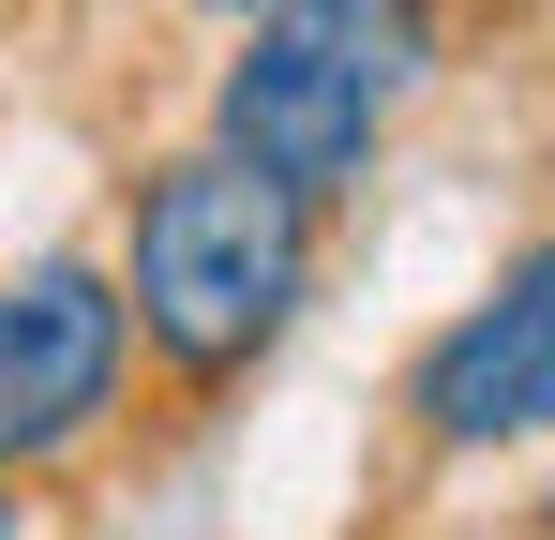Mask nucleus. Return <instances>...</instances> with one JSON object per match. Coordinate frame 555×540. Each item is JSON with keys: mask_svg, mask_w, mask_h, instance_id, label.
<instances>
[{"mask_svg": "<svg viewBox=\"0 0 555 540\" xmlns=\"http://www.w3.org/2000/svg\"><path fill=\"white\" fill-rule=\"evenodd\" d=\"M135 375V285L91 256H30L0 270V480H46L120 421Z\"/></svg>", "mask_w": 555, "mask_h": 540, "instance_id": "3", "label": "nucleus"}, {"mask_svg": "<svg viewBox=\"0 0 555 540\" xmlns=\"http://www.w3.org/2000/svg\"><path fill=\"white\" fill-rule=\"evenodd\" d=\"M541 540H555V496H541Z\"/></svg>", "mask_w": 555, "mask_h": 540, "instance_id": "6", "label": "nucleus"}, {"mask_svg": "<svg viewBox=\"0 0 555 540\" xmlns=\"http://www.w3.org/2000/svg\"><path fill=\"white\" fill-rule=\"evenodd\" d=\"M0 540H15V496H0Z\"/></svg>", "mask_w": 555, "mask_h": 540, "instance_id": "5", "label": "nucleus"}, {"mask_svg": "<svg viewBox=\"0 0 555 540\" xmlns=\"http://www.w3.org/2000/svg\"><path fill=\"white\" fill-rule=\"evenodd\" d=\"M120 285H135V346L166 360L181 390H225L300 316V285H315V195H285L271 166H241L210 136V151H181L135 195Z\"/></svg>", "mask_w": 555, "mask_h": 540, "instance_id": "1", "label": "nucleus"}, {"mask_svg": "<svg viewBox=\"0 0 555 540\" xmlns=\"http://www.w3.org/2000/svg\"><path fill=\"white\" fill-rule=\"evenodd\" d=\"M405 421H421V450H511V436H555V241H526V256H511V270L451 316V331L421 346Z\"/></svg>", "mask_w": 555, "mask_h": 540, "instance_id": "4", "label": "nucleus"}, {"mask_svg": "<svg viewBox=\"0 0 555 540\" xmlns=\"http://www.w3.org/2000/svg\"><path fill=\"white\" fill-rule=\"evenodd\" d=\"M436 76V0H256L241 61L210 90V136L241 166H271L285 195H361L390 120Z\"/></svg>", "mask_w": 555, "mask_h": 540, "instance_id": "2", "label": "nucleus"}, {"mask_svg": "<svg viewBox=\"0 0 555 540\" xmlns=\"http://www.w3.org/2000/svg\"><path fill=\"white\" fill-rule=\"evenodd\" d=\"M225 15H256V0H225Z\"/></svg>", "mask_w": 555, "mask_h": 540, "instance_id": "7", "label": "nucleus"}]
</instances>
